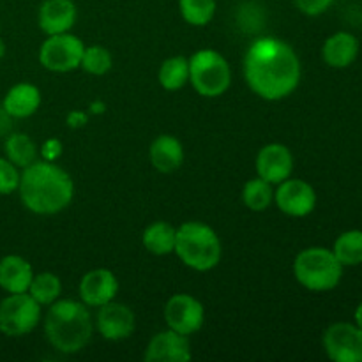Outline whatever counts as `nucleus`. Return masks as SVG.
Wrapping results in <instances>:
<instances>
[{
    "instance_id": "obj_1",
    "label": "nucleus",
    "mask_w": 362,
    "mask_h": 362,
    "mask_svg": "<svg viewBox=\"0 0 362 362\" xmlns=\"http://www.w3.org/2000/svg\"><path fill=\"white\" fill-rule=\"evenodd\" d=\"M300 60L288 42L276 37H260L244 57V78L258 98L279 101L293 94L300 83Z\"/></svg>"
},
{
    "instance_id": "obj_2",
    "label": "nucleus",
    "mask_w": 362,
    "mask_h": 362,
    "mask_svg": "<svg viewBox=\"0 0 362 362\" xmlns=\"http://www.w3.org/2000/svg\"><path fill=\"white\" fill-rule=\"evenodd\" d=\"M18 193L25 209L39 216H53L71 205L74 182L59 165L37 159L21 170Z\"/></svg>"
},
{
    "instance_id": "obj_3",
    "label": "nucleus",
    "mask_w": 362,
    "mask_h": 362,
    "mask_svg": "<svg viewBox=\"0 0 362 362\" xmlns=\"http://www.w3.org/2000/svg\"><path fill=\"white\" fill-rule=\"evenodd\" d=\"M49 345L62 354H78L87 346L94 332L88 306L81 300L64 299L49 304L45 320Z\"/></svg>"
},
{
    "instance_id": "obj_4",
    "label": "nucleus",
    "mask_w": 362,
    "mask_h": 362,
    "mask_svg": "<svg viewBox=\"0 0 362 362\" xmlns=\"http://www.w3.org/2000/svg\"><path fill=\"white\" fill-rule=\"evenodd\" d=\"M186 267L207 272L218 267L223 257V244L214 228L202 221H186L177 228L175 251Z\"/></svg>"
},
{
    "instance_id": "obj_5",
    "label": "nucleus",
    "mask_w": 362,
    "mask_h": 362,
    "mask_svg": "<svg viewBox=\"0 0 362 362\" xmlns=\"http://www.w3.org/2000/svg\"><path fill=\"white\" fill-rule=\"evenodd\" d=\"M343 269L332 250L322 246L306 247L293 262V276L310 292L334 290L341 281Z\"/></svg>"
},
{
    "instance_id": "obj_6",
    "label": "nucleus",
    "mask_w": 362,
    "mask_h": 362,
    "mask_svg": "<svg viewBox=\"0 0 362 362\" xmlns=\"http://www.w3.org/2000/svg\"><path fill=\"white\" fill-rule=\"evenodd\" d=\"M189 81L202 98H219L232 83V69L216 49H200L189 59Z\"/></svg>"
},
{
    "instance_id": "obj_7",
    "label": "nucleus",
    "mask_w": 362,
    "mask_h": 362,
    "mask_svg": "<svg viewBox=\"0 0 362 362\" xmlns=\"http://www.w3.org/2000/svg\"><path fill=\"white\" fill-rule=\"evenodd\" d=\"M41 308L28 292L7 293L0 303V332L7 338L30 334L41 320Z\"/></svg>"
},
{
    "instance_id": "obj_8",
    "label": "nucleus",
    "mask_w": 362,
    "mask_h": 362,
    "mask_svg": "<svg viewBox=\"0 0 362 362\" xmlns=\"http://www.w3.org/2000/svg\"><path fill=\"white\" fill-rule=\"evenodd\" d=\"M83 49L81 39L69 32L48 35L39 49V62L52 73H71L80 67Z\"/></svg>"
},
{
    "instance_id": "obj_9",
    "label": "nucleus",
    "mask_w": 362,
    "mask_h": 362,
    "mask_svg": "<svg viewBox=\"0 0 362 362\" xmlns=\"http://www.w3.org/2000/svg\"><path fill=\"white\" fill-rule=\"evenodd\" d=\"M324 350L334 362H362V331L350 322H336L324 332Z\"/></svg>"
},
{
    "instance_id": "obj_10",
    "label": "nucleus",
    "mask_w": 362,
    "mask_h": 362,
    "mask_svg": "<svg viewBox=\"0 0 362 362\" xmlns=\"http://www.w3.org/2000/svg\"><path fill=\"white\" fill-rule=\"evenodd\" d=\"M165 322L168 329L179 334H197L205 322L204 304L189 293H175L165 306Z\"/></svg>"
},
{
    "instance_id": "obj_11",
    "label": "nucleus",
    "mask_w": 362,
    "mask_h": 362,
    "mask_svg": "<svg viewBox=\"0 0 362 362\" xmlns=\"http://www.w3.org/2000/svg\"><path fill=\"white\" fill-rule=\"evenodd\" d=\"M274 204L283 214L292 216V218H304L317 207V193L306 180L288 177L276 187Z\"/></svg>"
},
{
    "instance_id": "obj_12",
    "label": "nucleus",
    "mask_w": 362,
    "mask_h": 362,
    "mask_svg": "<svg viewBox=\"0 0 362 362\" xmlns=\"http://www.w3.org/2000/svg\"><path fill=\"white\" fill-rule=\"evenodd\" d=\"M95 327L99 334L108 341H122L133 336L136 329V317L129 306L112 300L98 308Z\"/></svg>"
},
{
    "instance_id": "obj_13",
    "label": "nucleus",
    "mask_w": 362,
    "mask_h": 362,
    "mask_svg": "<svg viewBox=\"0 0 362 362\" xmlns=\"http://www.w3.org/2000/svg\"><path fill=\"white\" fill-rule=\"evenodd\" d=\"M145 361L147 362H187L193 357L189 345V336L166 329L158 332L148 341L145 349Z\"/></svg>"
},
{
    "instance_id": "obj_14",
    "label": "nucleus",
    "mask_w": 362,
    "mask_h": 362,
    "mask_svg": "<svg viewBox=\"0 0 362 362\" xmlns=\"http://www.w3.org/2000/svg\"><path fill=\"white\" fill-rule=\"evenodd\" d=\"M257 173L264 180L278 186L279 182L292 177L293 154L286 145L269 144L260 148L257 156Z\"/></svg>"
},
{
    "instance_id": "obj_15",
    "label": "nucleus",
    "mask_w": 362,
    "mask_h": 362,
    "mask_svg": "<svg viewBox=\"0 0 362 362\" xmlns=\"http://www.w3.org/2000/svg\"><path fill=\"white\" fill-rule=\"evenodd\" d=\"M80 299L88 308H99L115 300L119 292V279L110 269L88 271L80 281Z\"/></svg>"
},
{
    "instance_id": "obj_16",
    "label": "nucleus",
    "mask_w": 362,
    "mask_h": 362,
    "mask_svg": "<svg viewBox=\"0 0 362 362\" xmlns=\"http://www.w3.org/2000/svg\"><path fill=\"white\" fill-rule=\"evenodd\" d=\"M78 9L73 0H45L39 7V28L46 35L69 32L76 23Z\"/></svg>"
},
{
    "instance_id": "obj_17",
    "label": "nucleus",
    "mask_w": 362,
    "mask_h": 362,
    "mask_svg": "<svg viewBox=\"0 0 362 362\" xmlns=\"http://www.w3.org/2000/svg\"><path fill=\"white\" fill-rule=\"evenodd\" d=\"M359 55V39L350 32H336L325 39L322 59L332 69H346Z\"/></svg>"
},
{
    "instance_id": "obj_18",
    "label": "nucleus",
    "mask_w": 362,
    "mask_h": 362,
    "mask_svg": "<svg viewBox=\"0 0 362 362\" xmlns=\"http://www.w3.org/2000/svg\"><path fill=\"white\" fill-rule=\"evenodd\" d=\"M41 106V90L32 83H16L4 95L2 108L11 119H27Z\"/></svg>"
},
{
    "instance_id": "obj_19",
    "label": "nucleus",
    "mask_w": 362,
    "mask_h": 362,
    "mask_svg": "<svg viewBox=\"0 0 362 362\" xmlns=\"http://www.w3.org/2000/svg\"><path fill=\"white\" fill-rule=\"evenodd\" d=\"M152 166L161 173H173L182 166L184 147L179 138L172 134H159L148 148Z\"/></svg>"
},
{
    "instance_id": "obj_20",
    "label": "nucleus",
    "mask_w": 362,
    "mask_h": 362,
    "mask_svg": "<svg viewBox=\"0 0 362 362\" xmlns=\"http://www.w3.org/2000/svg\"><path fill=\"white\" fill-rule=\"evenodd\" d=\"M32 278H34V269L20 255H7L0 260V288L4 292H27Z\"/></svg>"
},
{
    "instance_id": "obj_21",
    "label": "nucleus",
    "mask_w": 362,
    "mask_h": 362,
    "mask_svg": "<svg viewBox=\"0 0 362 362\" xmlns=\"http://www.w3.org/2000/svg\"><path fill=\"white\" fill-rule=\"evenodd\" d=\"M177 228L166 221H156L145 228L141 243L148 253L156 257H165L175 251Z\"/></svg>"
},
{
    "instance_id": "obj_22",
    "label": "nucleus",
    "mask_w": 362,
    "mask_h": 362,
    "mask_svg": "<svg viewBox=\"0 0 362 362\" xmlns=\"http://www.w3.org/2000/svg\"><path fill=\"white\" fill-rule=\"evenodd\" d=\"M6 158L18 168H27L39 159V147L28 134L13 133L6 138Z\"/></svg>"
},
{
    "instance_id": "obj_23",
    "label": "nucleus",
    "mask_w": 362,
    "mask_h": 362,
    "mask_svg": "<svg viewBox=\"0 0 362 362\" xmlns=\"http://www.w3.org/2000/svg\"><path fill=\"white\" fill-rule=\"evenodd\" d=\"M332 253L343 267H357L362 264V230H346L334 240Z\"/></svg>"
},
{
    "instance_id": "obj_24",
    "label": "nucleus",
    "mask_w": 362,
    "mask_h": 362,
    "mask_svg": "<svg viewBox=\"0 0 362 362\" xmlns=\"http://www.w3.org/2000/svg\"><path fill=\"white\" fill-rule=\"evenodd\" d=\"M158 80L165 90H179L189 81V59L186 57H170L161 64Z\"/></svg>"
},
{
    "instance_id": "obj_25",
    "label": "nucleus",
    "mask_w": 362,
    "mask_h": 362,
    "mask_svg": "<svg viewBox=\"0 0 362 362\" xmlns=\"http://www.w3.org/2000/svg\"><path fill=\"white\" fill-rule=\"evenodd\" d=\"M27 292L30 293L35 303H39L41 306H49L60 297L62 283H60L59 276L53 272H39V274H34Z\"/></svg>"
},
{
    "instance_id": "obj_26",
    "label": "nucleus",
    "mask_w": 362,
    "mask_h": 362,
    "mask_svg": "<svg viewBox=\"0 0 362 362\" xmlns=\"http://www.w3.org/2000/svg\"><path fill=\"white\" fill-rule=\"evenodd\" d=\"M243 202L250 211H265V209L271 207V204L274 202V189H272V184L264 180L262 177L250 179L244 184Z\"/></svg>"
},
{
    "instance_id": "obj_27",
    "label": "nucleus",
    "mask_w": 362,
    "mask_h": 362,
    "mask_svg": "<svg viewBox=\"0 0 362 362\" xmlns=\"http://www.w3.org/2000/svg\"><path fill=\"white\" fill-rule=\"evenodd\" d=\"M184 21L193 27H205L216 14V0H179Z\"/></svg>"
},
{
    "instance_id": "obj_28",
    "label": "nucleus",
    "mask_w": 362,
    "mask_h": 362,
    "mask_svg": "<svg viewBox=\"0 0 362 362\" xmlns=\"http://www.w3.org/2000/svg\"><path fill=\"white\" fill-rule=\"evenodd\" d=\"M113 66L112 53L105 46H85L83 57H81L80 67L83 71H87L88 74H94V76H103V74L108 73Z\"/></svg>"
},
{
    "instance_id": "obj_29",
    "label": "nucleus",
    "mask_w": 362,
    "mask_h": 362,
    "mask_svg": "<svg viewBox=\"0 0 362 362\" xmlns=\"http://www.w3.org/2000/svg\"><path fill=\"white\" fill-rule=\"evenodd\" d=\"M20 177L21 172L16 165H13L7 158H0V197H7L18 191Z\"/></svg>"
},
{
    "instance_id": "obj_30",
    "label": "nucleus",
    "mask_w": 362,
    "mask_h": 362,
    "mask_svg": "<svg viewBox=\"0 0 362 362\" xmlns=\"http://www.w3.org/2000/svg\"><path fill=\"white\" fill-rule=\"evenodd\" d=\"M293 2L297 9L306 16H320L334 4V0H293Z\"/></svg>"
},
{
    "instance_id": "obj_31",
    "label": "nucleus",
    "mask_w": 362,
    "mask_h": 362,
    "mask_svg": "<svg viewBox=\"0 0 362 362\" xmlns=\"http://www.w3.org/2000/svg\"><path fill=\"white\" fill-rule=\"evenodd\" d=\"M62 141L57 140V138H49V140H46L45 144L39 147V156H41L42 161L55 163L57 159L60 158V154H62Z\"/></svg>"
},
{
    "instance_id": "obj_32",
    "label": "nucleus",
    "mask_w": 362,
    "mask_h": 362,
    "mask_svg": "<svg viewBox=\"0 0 362 362\" xmlns=\"http://www.w3.org/2000/svg\"><path fill=\"white\" fill-rule=\"evenodd\" d=\"M88 122V113L81 112V110H73V112H69V115H67L66 119V124L71 127V129H80V127L87 126Z\"/></svg>"
},
{
    "instance_id": "obj_33",
    "label": "nucleus",
    "mask_w": 362,
    "mask_h": 362,
    "mask_svg": "<svg viewBox=\"0 0 362 362\" xmlns=\"http://www.w3.org/2000/svg\"><path fill=\"white\" fill-rule=\"evenodd\" d=\"M88 108H90L88 113H92V115H103L106 112V105L103 101H92Z\"/></svg>"
},
{
    "instance_id": "obj_34",
    "label": "nucleus",
    "mask_w": 362,
    "mask_h": 362,
    "mask_svg": "<svg viewBox=\"0 0 362 362\" xmlns=\"http://www.w3.org/2000/svg\"><path fill=\"white\" fill-rule=\"evenodd\" d=\"M354 320H356V325L362 331V303L357 306L356 313H354Z\"/></svg>"
},
{
    "instance_id": "obj_35",
    "label": "nucleus",
    "mask_w": 362,
    "mask_h": 362,
    "mask_svg": "<svg viewBox=\"0 0 362 362\" xmlns=\"http://www.w3.org/2000/svg\"><path fill=\"white\" fill-rule=\"evenodd\" d=\"M6 52H7L6 42H4L2 39H0V59H4V55H6Z\"/></svg>"
}]
</instances>
